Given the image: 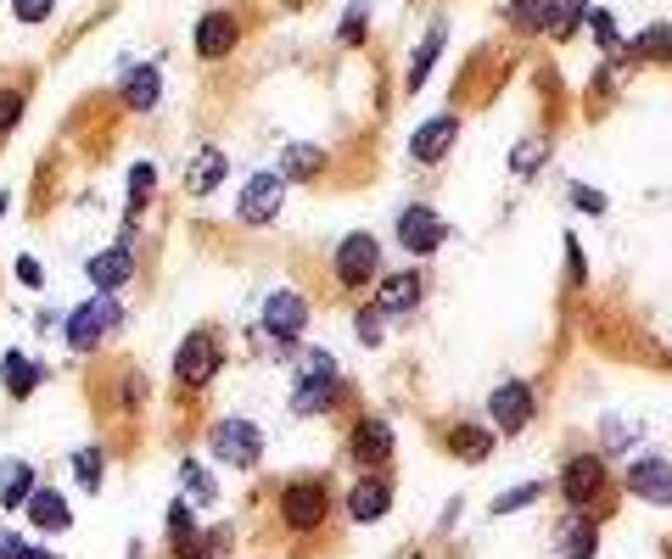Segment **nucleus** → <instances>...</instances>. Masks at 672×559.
<instances>
[{
	"label": "nucleus",
	"mask_w": 672,
	"mask_h": 559,
	"mask_svg": "<svg viewBox=\"0 0 672 559\" xmlns=\"http://www.w3.org/2000/svg\"><path fill=\"white\" fill-rule=\"evenodd\" d=\"M118 325H124V308H118L113 292H102L96 303H84V308H73V314L62 319V336H67L73 352H96V341H102L107 330H118Z\"/></svg>",
	"instance_id": "nucleus-1"
},
{
	"label": "nucleus",
	"mask_w": 672,
	"mask_h": 559,
	"mask_svg": "<svg viewBox=\"0 0 672 559\" xmlns=\"http://www.w3.org/2000/svg\"><path fill=\"white\" fill-rule=\"evenodd\" d=\"M330 398H336V358L330 352H308L303 358V381L292 392V409L297 414H325Z\"/></svg>",
	"instance_id": "nucleus-2"
},
{
	"label": "nucleus",
	"mask_w": 672,
	"mask_h": 559,
	"mask_svg": "<svg viewBox=\"0 0 672 559\" xmlns=\"http://www.w3.org/2000/svg\"><path fill=\"white\" fill-rule=\"evenodd\" d=\"M208 447L224 458V464H259V453H264V431L252 425V420H219L213 431H208Z\"/></svg>",
	"instance_id": "nucleus-3"
},
{
	"label": "nucleus",
	"mask_w": 672,
	"mask_h": 559,
	"mask_svg": "<svg viewBox=\"0 0 672 559\" xmlns=\"http://www.w3.org/2000/svg\"><path fill=\"white\" fill-rule=\"evenodd\" d=\"M175 376H180V387H208V381L219 376V341H213L208 330H191V336L180 341Z\"/></svg>",
	"instance_id": "nucleus-4"
},
{
	"label": "nucleus",
	"mask_w": 672,
	"mask_h": 559,
	"mask_svg": "<svg viewBox=\"0 0 672 559\" xmlns=\"http://www.w3.org/2000/svg\"><path fill=\"white\" fill-rule=\"evenodd\" d=\"M281 202H286V179H281V173H252V179L241 184L235 213H241V224H270V219L281 213Z\"/></svg>",
	"instance_id": "nucleus-5"
},
{
	"label": "nucleus",
	"mask_w": 672,
	"mask_h": 559,
	"mask_svg": "<svg viewBox=\"0 0 672 559\" xmlns=\"http://www.w3.org/2000/svg\"><path fill=\"white\" fill-rule=\"evenodd\" d=\"M336 274H343V286H365V280L381 274V241L376 235H348L343 246H336Z\"/></svg>",
	"instance_id": "nucleus-6"
},
{
	"label": "nucleus",
	"mask_w": 672,
	"mask_h": 559,
	"mask_svg": "<svg viewBox=\"0 0 672 559\" xmlns=\"http://www.w3.org/2000/svg\"><path fill=\"white\" fill-rule=\"evenodd\" d=\"M443 235H449V224H443L432 208H403V219H398V246H403V252L427 257V252L443 246Z\"/></svg>",
	"instance_id": "nucleus-7"
},
{
	"label": "nucleus",
	"mask_w": 672,
	"mask_h": 559,
	"mask_svg": "<svg viewBox=\"0 0 672 559\" xmlns=\"http://www.w3.org/2000/svg\"><path fill=\"white\" fill-rule=\"evenodd\" d=\"M264 330H270L275 341H297V336L308 330V297H303V292H275V297L264 303Z\"/></svg>",
	"instance_id": "nucleus-8"
},
{
	"label": "nucleus",
	"mask_w": 672,
	"mask_h": 559,
	"mask_svg": "<svg viewBox=\"0 0 672 559\" xmlns=\"http://www.w3.org/2000/svg\"><path fill=\"white\" fill-rule=\"evenodd\" d=\"M487 409H493V425L498 431H527L533 425V387L527 381H504L487 398Z\"/></svg>",
	"instance_id": "nucleus-9"
},
{
	"label": "nucleus",
	"mask_w": 672,
	"mask_h": 559,
	"mask_svg": "<svg viewBox=\"0 0 672 559\" xmlns=\"http://www.w3.org/2000/svg\"><path fill=\"white\" fill-rule=\"evenodd\" d=\"M560 493L582 509V504H595L600 493H606V458H595V453H582V458H571L566 464V476H560Z\"/></svg>",
	"instance_id": "nucleus-10"
},
{
	"label": "nucleus",
	"mask_w": 672,
	"mask_h": 559,
	"mask_svg": "<svg viewBox=\"0 0 672 559\" xmlns=\"http://www.w3.org/2000/svg\"><path fill=\"white\" fill-rule=\"evenodd\" d=\"M281 509H286V520H292L297 531H314V526L325 520L330 498H325V487H319V482H292V487H286V498H281Z\"/></svg>",
	"instance_id": "nucleus-11"
},
{
	"label": "nucleus",
	"mask_w": 672,
	"mask_h": 559,
	"mask_svg": "<svg viewBox=\"0 0 672 559\" xmlns=\"http://www.w3.org/2000/svg\"><path fill=\"white\" fill-rule=\"evenodd\" d=\"M628 493H639L650 504H672V464L666 458H639L628 471Z\"/></svg>",
	"instance_id": "nucleus-12"
},
{
	"label": "nucleus",
	"mask_w": 672,
	"mask_h": 559,
	"mask_svg": "<svg viewBox=\"0 0 672 559\" xmlns=\"http://www.w3.org/2000/svg\"><path fill=\"white\" fill-rule=\"evenodd\" d=\"M235 40H241V23H235L230 12H208V18L197 23V51H202L208 62L230 56V51H235Z\"/></svg>",
	"instance_id": "nucleus-13"
},
{
	"label": "nucleus",
	"mask_w": 672,
	"mask_h": 559,
	"mask_svg": "<svg viewBox=\"0 0 672 559\" xmlns=\"http://www.w3.org/2000/svg\"><path fill=\"white\" fill-rule=\"evenodd\" d=\"M40 381H45L40 358H29V352H7V358H0V387H7V398H18V403H23Z\"/></svg>",
	"instance_id": "nucleus-14"
},
{
	"label": "nucleus",
	"mask_w": 672,
	"mask_h": 559,
	"mask_svg": "<svg viewBox=\"0 0 672 559\" xmlns=\"http://www.w3.org/2000/svg\"><path fill=\"white\" fill-rule=\"evenodd\" d=\"M129 274H135L129 241H118V246H107V252H96V257H91V280H96V292H118Z\"/></svg>",
	"instance_id": "nucleus-15"
},
{
	"label": "nucleus",
	"mask_w": 672,
	"mask_h": 559,
	"mask_svg": "<svg viewBox=\"0 0 672 559\" xmlns=\"http://www.w3.org/2000/svg\"><path fill=\"white\" fill-rule=\"evenodd\" d=\"M414 303H420V274L414 268H398V274L381 280V292H376V308L381 314H409Z\"/></svg>",
	"instance_id": "nucleus-16"
},
{
	"label": "nucleus",
	"mask_w": 672,
	"mask_h": 559,
	"mask_svg": "<svg viewBox=\"0 0 672 559\" xmlns=\"http://www.w3.org/2000/svg\"><path fill=\"white\" fill-rule=\"evenodd\" d=\"M392 509V487L387 482H376V476H365L354 493H348V515L359 520V526H370V520H381Z\"/></svg>",
	"instance_id": "nucleus-17"
},
{
	"label": "nucleus",
	"mask_w": 672,
	"mask_h": 559,
	"mask_svg": "<svg viewBox=\"0 0 672 559\" xmlns=\"http://www.w3.org/2000/svg\"><path fill=\"white\" fill-rule=\"evenodd\" d=\"M23 509H29V520H34L40 531H67V526H73V509H67V498H62V493H51V487H34Z\"/></svg>",
	"instance_id": "nucleus-18"
},
{
	"label": "nucleus",
	"mask_w": 672,
	"mask_h": 559,
	"mask_svg": "<svg viewBox=\"0 0 672 559\" xmlns=\"http://www.w3.org/2000/svg\"><path fill=\"white\" fill-rule=\"evenodd\" d=\"M595 520H588L582 509L571 515V520H560V531H555V548H560V559H595Z\"/></svg>",
	"instance_id": "nucleus-19"
},
{
	"label": "nucleus",
	"mask_w": 672,
	"mask_h": 559,
	"mask_svg": "<svg viewBox=\"0 0 672 559\" xmlns=\"http://www.w3.org/2000/svg\"><path fill=\"white\" fill-rule=\"evenodd\" d=\"M454 118H432V124H420L414 129V140H409V151H414V162H438L449 146H454Z\"/></svg>",
	"instance_id": "nucleus-20"
},
{
	"label": "nucleus",
	"mask_w": 672,
	"mask_h": 559,
	"mask_svg": "<svg viewBox=\"0 0 672 559\" xmlns=\"http://www.w3.org/2000/svg\"><path fill=\"white\" fill-rule=\"evenodd\" d=\"M157 96H162V73H157V67H129V73H124V107L151 113Z\"/></svg>",
	"instance_id": "nucleus-21"
},
{
	"label": "nucleus",
	"mask_w": 672,
	"mask_h": 559,
	"mask_svg": "<svg viewBox=\"0 0 672 559\" xmlns=\"http://www.w3.org/2000/svg\"><path fill=\"white\" fill-rule=\"evenodd\" d=\"M348 447H354V458H359V464H381V458L392 453V431H387L381 420H359Z\"/></svg>",
	"instance_id": "nucleus-22"
},
{
	"label": "nucleus",
	"mask_w": 672,
	"mask_h": 559,
	"mask_svg": "<svg viewBox=\"0 0 672 559\" xmlns=\"http://www.w3.org/2000/svg\"><path fill=\"white\" fill-rule=\"evenodd\" d=\"M29 493H34V471L23 458H7L0 464V509H23Z\"/></svg>",
	"instance_id": "nucleus-23"
},
{
	"label": "nucleus",
	"mask_w": 672,
	"mask_h": 559,
	"mask_svg": "<svg viewBox=\"0 0 672 559\" xmlns=\"http://www.w3.org/2000/svg\"><path fill=\"white\" fill-rule=\"evenodd\" d=\"M219 179H224V151H219V146H202V151L191 157V168H186V184H191L197 197H208Z\"/></svg>",
	"instance_id": "nucleus-24"
},
{
	"label": "nucleus",
	"mask_w": 672,
	"mask_h": 559,
	"mask_svg": "<svg viewBox=\"0 0 672 559\" xmlns=\"http://www.w3.org/2000/svg\"><path fill=\"white\" fill-rule=\"evenodd\" d=\"M511 23H516L522 34H549L555 0H511Z\"/></svg>",
	"instance_id": "nucleus-25"
},
{
	"label": "nucleus",
	"mask_w": 672,
	"mask_h": 559,
	"mask_svg": "<svg viewBox=\"0 0 672 559\" xmlns=\"http://www.w3.org/2000/svg\"><path fill=\"white\" fill-rule=\"evenodd\" d=\"M319 173H325V151L319 146H286L281 179H319Z\"/></svg>",
	"instance_id": "nucleus-26"
},
{
	"label": "nucleus",
	"mask_w": 672,
	"mask_h": 559,
	"mask_svg": "<svg viewBox=\"0 0 672 559\" xmlns=\"http://www.w3.org/2000/svg\"><path fill=\"white\" fill-rule=\"evenodd\" d=\"M438 51H443V23H432V34L414 45V62H409V89L427 84V73L438 67Z\"/></svg>",
	"instance_id": "nucleus-27"
},
{
	"label": "nucleus",
	"mask_w": 672,
	"mask_h": 559,
	"mask_svg": "<svg viewBox=\"0 0 672 559\" xmlns=\"http://www.w3.org/2000/svg\"><path fill=\"white\" fill-rule=\"evenodd\" d=\"M449 447H454L460 458H471V464H476V458H487V447H493V436H487L482 425H460V431L449 436Z\"/></svg>",
	"instance_id": "nucleus-28"
},
{
	"label": "nucleus",
	"mask_w": 672,
	"mask_h": 559,
	"mask_svg": "<svg viewBox=\"0 0 672 559\" xmlns=\"http://www.w3.org/2000/svg\"><path fill=\"white\" fill-rule=\"evenodd\" d=\"M151 184H157V168L151 162H135V173H129V230H135V219H140V208L151 197Z\"/></svg>",
	"instance_id": "nucleus-29"
},
{
	"label": "nucleus",
	"mask_w": 672,
	"mask_h": 559,
	"mask_svg": "<svg viewBox=\"0 0 672 559\" xmlns=\"http://www.w3.org/2000/svg\"><path fill=\"white\" fill-rule=\"evenodd\" d=\"M73 476H78V493H96L102 487V447H78L73 453Z\"/></svg>",
	"instance_id": "nucleus-30"
},
{
	"label": "nucleus",
	"mask_w": 672,
	"mask_h": 559,
	"mask_svg": "<svg viewBox=\"0 0 672 559\" xmlns=\"http://www.w3.org/2000/svg\"><path fill=\"white\" fill-rule=\"evenodd\" d=\"M633 51H639V56H650V62H672V29H666V23L644 29V34L633 40Z\"/></svg>",
	"instance_id": "nucleus-31"
},
{
	"label": "nucleus",
	"mask_w": 672,
	"mask_h": 559,
	"mask_svg": "<svg viewBox=\"0 0 672 559\" xmlns=\"http://www.w3.org/2000/svg\"><path fill=\"white\" fill-rule=\"evenodd\" d=\"M180 482H186V498H197V504H213L219 498V487H213V476L202 471V464H186Z\"/></svg>",
	"instance_id": "nucleus-32"
},
{
	"label": "nucleus",
	"mask_w": 672,
	"mask_h": 559,
	"mask_svg": "<svg viewBox=\"0 0 672 559\" xmlns=\"http://www.w3.org/2000/svg\"><path fill=\"white\" fill-rule=\"evenodd\" d=\"M365 18H370V0H354L348 18H343V29H336V45H359L365 40Z\"/></svg>",
	"instance_id": "nucleus-33"
},
{
	"label": "nucleus",
	"mask_w": 672,
	"mask_h": 559,
	"mask_svg": "<svg viewBox=\"0 0 672 559\" xmlns=\"http://www.w3.org/2000/svg\"><path fill=\"white\" fill-rule=\"evenodd\" d=\"M577 18H588V0H555V23H549V34H571L577 29Z\"/></svg>",
	"instance_id": "nucleus-34"
},
{
	"label": "nucleus",
	"mask_w": 672,
	"mask_h": 559,
	"mask_svg": "<svg viewBox=\"0 0 672 559\" xmlns=\"http://www.w3.org/2000/svg\"><path fill=\"white\" fill-rule=\"evenodd\" d=\"M538 482H527V487H511L504 498H493V515H511V509H527V504H538Z\"/></svg>",
	"instance_id": "nucleus-35"
},
{
	"label": "nucleus",
	"mask_w": 672,
	"mask_h": 559,
	"mask_svg": "<svg viewBox=\"0 0 672 559\" xmlns=\"http://www.w3.org/2000/svg\"><path fill=\"white\" fill-rule=\"evenodd\" d=\"M588 29H595V40H600V51H606V56H611V51H622V34H617L611 12H588Z\"/></svg>",
	"instance_id": "nucleus-36"
},
{
	"label": "nucleus",
	"mask_w": 672,
	"mask_h": 559,
	"mask_svg": "<svg viewBox=\"0 0 672 559\" xmlns=\"http://www.w3.org/2000/svg\"><path fill=\"white\" fill-rule=\"evenodd\" d=\"M23 107H29L23 89H0V135H12V124L23 118Z\"/></svg>",
	"instance_id": "nucleus-37"
},
{
	"label": "nucleus",
	"mask_w": 672,
	"mask_h": 559,
	"mask_svg": "<svg viewBox=\"0 0 672 559\" xmlns=\"http://www.w3.org/2000/svg\"><path fill=\"white\" fill-rule=\"evenodd\" d=\"M538 162H544V140H522V146L511 151V168H516V173H533Z\"/></svg>",
	"instance_id": "nucleus-38"
},
{
	"label": "nucleus",
	"mask_w": 672,
	"mask_h": 559,
	"mask_svg": "<svg viewBox=\"0 0 672 559\" xmlns=\"http://www.w3.org/2000/svg\"><path fill=\"white\" fill-rule=\"evenodd\" d=\"M354 336H359L365 347H381V308H365V314L354 319Z\"/></svg>",
	"instance_id": "nucleus-39"
},
{
	"label": "nucleus",
	"mask_w": 672,
	"mask_h": 559,
	"mask_svg": "<svg viewBox=\"0 0 672 559\" xmlns=\"http://www.w3.org/2000/svg\"><path fill=\"white\" fill-rule=\"evenodd\" d=\"M51 7H56V0H12V18L18 23H45Z\"/></svg>",
	"instance_id": "nucleus-40"
},
{
	"label": "nucleus",
	"mask_w": 672,
	"mask_h": 559,
	"mask_svg": "<svg viewBox=\"0 0 672 559\" xmlns=\"http://www.w3.org/2000/svg\"><path fill=\"white\" fill-rule=\"evenodd\" d=\"M18 280H23V286H45V268L34 257H18Z\"/></svg>",
	"instance_id": "nucleus-41"
},
{
	"label": "nucleus",
	"mask_w": 672,
	"mask_h": 559,
	"mask_svg": "<svg viewBox=\"0 0 672 559\" xmlns=\"http://www.w3.org/2000/svg\"><path fill=\"white\" fill-rule=\"evenodd\" d=\"M23 537H12V531H0V559H23Z\"/></svg>",
	"instance_id": "nucleus-42"
},
{
	"label": "nucleus",
	"mask_w": 672,
	"mask_h": 559,
	"mask_svg": "<svg viewBox=\"0 0 672 559\" xmlns=\"http://www.w3.org/2000/svg\"><path fill=\"white\" fill-rule=\"evenodd\" d=\"M571 202H577L582 213H606V197H595V191H571Z\"/></svg>",
	"instance_id": "nucleus-43"
},
{
	"label": "nucleus",
	"mask_w": 672,
	"mask_h": 559,
	"mask_svg": "<svg viewBox=\"0 0 672 559\" xmlns=\"http://www.w3.org/2000/svg\"><path fill=\"white\" fill-rule=\"evenodd\" d=\"M566 257H571V280H582L588 268H582V252H577V241H566Z\"/></svg>",
	"instance_id": "nucleus-44"
},
{
	"label": "nucleus",
	"mask_w": 672,
	"mask_h": 559,
	"mask_svg": "<svg viewBox=\"0 0 672 559\" xmlns=\"http://www.w3.org/2000/svg\"><path fill=\"white\" fill-rule=\"evenodd\" d=\"M7 208H12V197H7V191H0V219H7Z\"/></svg>",
	"instance_id": "nucleus-45"
}]
</instances>
